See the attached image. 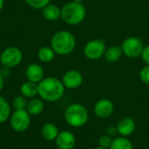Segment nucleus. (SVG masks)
<instances>
[{
  "label": "nucleus",
  "instance_id": "nucleus-22",
  "mask_svg": "<svg viewBox=\"0 0 149 149\" xmlns=\"http://www.w3.org/2000/svg\"><path fill=\"white\" fill-rule=\"evenodd\" d=\"M27 103L25 97L23 95H17L12 100V107L15 110H25Z\"/></svg>",
  "mask_w": 149,
  "mask_h": 149
},
{
  "label": "nucleus",
  "instance_id": "nucleus-8",
  "mask_svg": "<svg viewBox=\"0 0 149 149\" xmlns=\"http://www.w3.org/2000/svg\"><path fill=\"white\" fill-rule=\"evenodd\" d=\"M106 50L107 45L104 40L93 39L86 44L83 52L86 58L91 60H97L104 56Z\"/></svg>",
  "mask_w": 149,
  "mask_h": 149
},
{
  "label": "nucleus",
  "instance_id": "nucleus-10",
  "mask_svg": "<svg viewBox=\"0 0 149 149\" xmlns=\"http://www.w3.org/2000/svg\"><path fill=\"white\" fill-rule=\"evenodd\" d=\"M84 78L82 73L78 70H69L67 71L63 78L62 83L66 89H76L79 87L83 83Z\"/></svg>",
  "mask_w": 149,
  "mask_h": 149
},
{
  "label": "nucleus",
  "instance_id": "nucleus-7",
  "mask_svg": "<svg viewBox=\"0 0 149 149\" xmlns=\"http://www.w3.org/2000/svg\"><path fill=\"white\" fill-rule=\"evenodd\" d=\"M9 119L11 128L17 133L25 132L31 125V115L26 110H15Z\"/></svg>",
  "mask_w": 149,
  "mask_h": 149
},
{
  "label": "nucleus",
  "instance_id": "nucleus-9",
  "mask_svg": "<svg viewBox=\"0 0 149 149\" xmlns=\"http://www.w3.org/2000/svg\"><path fill=\"white\" fill-rule=\"evenodd\" d=\"M114 111V104L109 99L99 100L93 107V112L96 117L100 119H106L110 117Z\"/></svg>",
  "mask_w": 149,
  "mask_h": 149
},
{
  "label": "nucleus",
  "instance_id": "nucleus-18",
  "mask_svg": "<svg viewBox=\"0 0 149 149\" xmlns=\"http://www.w3.org/2000/svg\"><path fill=\"white\" fill-rule=\"evenodd\" d=\"M44 107L45 105L43 100L33 98L30 101H28L25 110L29 113L30 115H38L43 112Z\"/></svg>",
  "mask_w": 149,
  "mask_h": 149
},
{
  "label": "nucleus",
  "instance_id": "nucleus-24",
  "mask_svg": "<svg viewBox=\"0 0 149 149\" xmlns=\"http://www.w3.org/2000/svg\"><path fill=\"white\" fill-rule=\"evenodd\" d=\"M113 137L105 134L99 138V141H98L99 146L101 148H110L111 144L113 142Z\"/></svg>",
  "mask_w": 149,
  "mask_h": 149
},
{
  "label": "nucleus",
  "instance_id": "nucleus-2",
  "mask_svg": "<svg viewBox=\"0 0 149 149\" xmlns=\"http://www.w3.org/2000/svg\"><path fill=\"white\" fill-rule=\"evenodd\" d=\"M51 47L56 54L65 56L72 53L76 47V38L68 31H57L51 39Z\"/></svg>",
  "mask_w": 149,
  "mask_h": 149
},
{
  "label": "nucleus",
  "instance_id": "nucleus-15",
  "mask_svg": "<svg viewBox=\"0 0 149 149\" xmlns=\"http://www.w3.org/2000/svg\"><path fill=\"white\" fill-rule=\"evenodd\" d=\"M20 93L26 99H33L38 95V86L37 83L27 80L20 86Z\"/></svg>",
  "mask_w": 149,
  "mask_h": 149
},
{
  "label": "nucleus",
  "instance_id": "nucleus-1",
  "mask_svg": "<svg viewBox=\"0 0 149 149\" xmlns=\"http://www.w3.org/2000/svg\"><path fill=\"white\" fill-rule=\"evenodd\" d=\"M38 96L48 102H56L65 94V87L62 81L54 77L44 78L38 84Z\"/></svg>",
  "mask_w": 149,
  "mask_h": 149
},
{
  "label": "nucleus",
  "instance_id": "nucleus-6",
  "mask_svg": "<svg viewBox=\"0 0 149 149\" xmlns=\"http://www.w3.org/2000/svg\"><path fill=\"white\" fill-rule=\"evenodd\" d=\"M120 46L123 54L129 58H137L141 57L145 47L143 41L137 37H129L126 38Z\"/></svg>",
  "mask_w": 149,
  "mask_h": 149
},
{
  "label": "nucleus",
  "instance_id": "nucleus-19",
  "mask_svg": "<svg viewBox=\"0 0 149 149\" xmlns=\"http://www.w3.org/2000/svg\"><path fill=\"white\" fill-rule=\"evenodd\" d=\"M109 149H134V145L128 137L119 136L113 139Z\"/></svg>",
  "mask_w": 149,
  "mask_h": 149
},
{
  "label": "nucleus",
  "instance_id": "nucleus-12",
  "mask_svg": "<svg viewBox=\"0 0 149 149\" xmlns=\"http://www.w3.org/2000/svg\"><path fill=\"white\" fill-rule=\"evenodd\" d=\"M116 127H117L118 134L120 136L128 137L134 133L136 129V123L133 118L124 117L118 121Z\"/></svg>",
  "mask_w": 149,
  "mask_h": 149
},
{
  "label": "nucleus",
  "instance_id": "nucleus-5",
  "mask_svg": "<svg viewBox=\"0 0 149 149\" xmlns=\"http://www.w3.org/2000/svg\"><path fill=\"white\" fill-rule=\"evenodd\" d=\"M23 60L22 51L16 46L5 48L0 54V63L3 67L14 68L21 64Z\"/></svg>",
  "mask_w": 149,
  "mask_h": 149
},
{
  "label": "nucleus",
  "instance_id": "nucleus-3",
  "mask_svg": "<svg viewBox=\"0 0 149 149\" xmlns=\"http://www.w3.org/2000/svg\"><path fill=\"white\" fill-rule=\"evenodd\" d=\"M64 118L70 127H82L88 122L89 112L84 105L72 103L65 108Z\"/></svg>",
  "mask_w": 149,
  "mask_h": 149
},
{
  "label": "nucleus",
  "instance_id": "nucleus-29",
  "mask_svg": "<svg viewBox=\"0 0 149 149\" xmlns=\"http://www.w3.org/2000/svg\"><path fill=\"white\" fill-rule=\"evenodd\" d=\"M3 5H4V0H0V12H1V10H3Z\"/></svg>",
  "mask_w": 149,
  "mask_h": 149
},
{
  "label": "nucleus",
  "instance_id": "nucleus-25",
  "mask_svg": "<svg viewBox=\"0 0 149 149\" xmlns=\"http://www.w3.org/2000/svg\"><path fill=\"white\" fill-rule=\"evenodd\" d=\"M139 78L142 83L149 86V65H146L142 67L139 72Z\"/></svg>",
  "mask_w": 149,
  "mask_h": 149
},
{
  "label": "nucleus",
  "instance_id": "nucleus-30",
  "mask_svg": "<svg viewBox=\"0 0 149 149\" xmlns=\"http://www.w3.org/2000/svg\"><path fill=\"white\" fill-rule=\"evenodd\" d=\"M72 1H73V2H76V3H83L85 0H72Z\"/></svg>",
  "mask_w": 149,
  "mask_h": 149
},
{
  "label": "nucleus",
  "instance_id": "nucleus-17",
  "mask_svg": "<svg viewBox=\"0 0 149 149\" xmlns=\"http://www.w3.org/2000/svg\"><path fill=\"white\" fill-rule=\"evenodd\" d=\"M42 14L46 20L56 21L61 17V8L56 4L49 3L44 9H42Z\"/></svg>",
  "mask_w": 149,
  "mask_h": 149
},
{
  "label": "nucleus",
  "instance_id": "nucleus-31",
  "mask_svg": "<svg viewBox=\"0 0 149 149\" xmlns=\"http://www.w3.org/2000/svg\"><path fill=\"white\" fill-rule=\"evenodd\" d=\"M93 149H109V148H101V147L98 146L97 148H93Z\"/></svg>",
  "mask_w": 149,
  "mask_h": 149
},
{
  "label": "nucleus",
  "instance_id": "nucleus-11",
  "mask_svg": "<svg viewBox=\"0 0 149 149\" xmlns=\"http://www.w3.org/2000/svg\"><path fill=\"white\" fill-rule=\"evenodd\" d=\"M55 143L58 149H73L76 145V137L70 131H62L57 136Z\"/></svg>",
  "mask_w": 149,
  "mask_h": 149
},
{
  "label": "nucleus",
  "instance_id": "nucleus-28",
  "mask_svg": "<svg viewBox=\"0 0 149 149\" xmlns=\"http://www.w3.org/2000/svg\"><path fill=\"white\" fill-rule=\"evenodd\" d=\"M3 85H4V78L3 77V75H2V73L0 72V92L3 90Z\"/></svg>",
  "mask_w": 149,
  "mask_h": 149
},
{
  "label": "nucleus",
  "instance_id": "nucleus-23",
  "mask_svg": "<svg viewBox=\"0 0 149 149\" xmlns=\"http://www.w3.org/2000/svg\"><path fill=\"white\" fill-rule=\"evenodd\" d=\"M24 1L30 7L36 10L44 9L51 2V0H24Z\"/></svg>",
  "mask_w": 149,
  "mask_h": 149
},
{
  "label": "nucleus",
  "instance_id": "nucleus-21",
  "mask_svg": "<svg viewBox=\"0 0 149 149\" xmlns=\"http://www.w3.org/2000/svg\"><path fill=\"white\" fill-rule=\"evenodd\" d=\"M11 110L9 102L2 96H0V124L4 123L10 116Z\"/></svg>",
  "mask_w": 149,
  "mask_h": 149
},
{
  "label": "nucleus",
  "instance_id": "nucleus-20",
  "mask_svg": "<svg viewBox=\"0 0 149 149\" xmlns=\"http://www.w3.org/2000/svg\"><path fill=\"white\" fill-rule=\"evenodd\" d=\"M55 52L52 47L43 46L38 51V58L43 63H50L55 57Z\"/></svg>",
  "mask_w": 149,
  "mask_h": 149
},
{
  "label": "nucleus",
  "instance_id": "nucleus-14",
  "mask_svg": "<svg viewBox=\"0 0 149 149\" xmlns=\"http://www.w3.org/2000/svg\"><path fill=\"white\" fill-rule=\"evenodd\" d=\"M122 55H123V52L120 45H112L107 48L103 57L107 63L113 64L118 62Z\"/></svg>",
  "mask_w": 149,
  "mask_h": 149
},
{
  "label": "nucleus",
  "instance_id": "nucleus-13",
  "mask_svg": "<svg viewBox=\"0 0 149 149\" xmlns=\"http://www.w3.org/2000/svg\"><path fill=\"white\" fill-rule=\"evenodd\" d=\"M44 69L38 64H30L25 69V77L29 81L38 84L44 79Z\"/></svg>",
  "mask_w": 149,
  "mask_h": 149
},
{
  "label": "nucleus",
  "instance_id": "nucleus-26",
  "mask_svg": "<svg viewBox=\"0 0 149 149\" xmlns=\"http://www.w3.org/2000/svg\"><path fill=\"white\" fill-rule=\"evenodd\" d=\"M141 57L142 60L146 63V65H149V45H147L144 47Z\"/></svg>",
  "mask_w": 149,
  "mask_h": 149
},
{
  "label": "nucleus",
  "instance_id": "nucleus-16",
  "mask_svg": "<svg viewBox=\"0 0 149 149\" xmlns=\"http://www.w3.org/2000/svg\"><path fill=\"white\" fill-rule=\"evenodd\" d=\"M58 134V127L53 123H45L41 128V135L47 141H55Z\"/></svg>",
  "mask_w": 149,
  "mask_h": 149
},
{
  "label": "nucleus",
  "instance_id": "nucleus-4",
  "mask_svg": "<svg viewBox=\"0 0 149 149\" xmlns=\"http://www.w3.org/2000/svg\"><path fill=\"white\" fill-rule=\"evenodd\" d=\"M86 16V9L82 3L69 2L62 6L60 18L69 25L81 24Z\"/></svg>",
  "mask_w": 149,
  "mask_h": 149
},
{
  "label": "nucleus",
  "instance_id": "nucleus-27",
  "mask_svg": "<svg viewBox=\"0 0 149 149\" xmlns=\"http://www.w3.org/2000/svg\"><path fill=\"white\" fill-rule=\"evenodd\" d=\"M106 134L111 137H113L115 135L118 134V131H117V127L116 126H108L106 128Z\"/></svg>",
  "mask_w": 149,
  "mask_h": 149
}]
</instances>
